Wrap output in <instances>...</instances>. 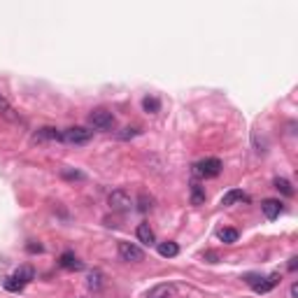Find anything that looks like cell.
I'll return each instance as SVG.
<instances>
[{
  "mask_svg": "<svg viewBox=\"0 0 298 298\" xmlns=\"http://www.w3.org/2000/svg\"><path fill=\"white\" fill-rule=\"evenodd\" d=\"M191 203L194 205H203L205 203V189L201 184H191Z\"/></svg>",
  "mask_w": 298,
  "mask_h": 298,
  "instance_id": "ac0fdd59",
  "label": "cell"
},
{
  "mask_svg": "<svg viewBox=\"0 0 298 298\" xmlns=\"http://www.w3.org/2000/svg\"><path fill=\"white\" fill-rule=\"evenodd\" d=\"M261 210H263V214H266V219H277L280 217V212H282V203L280 201H275V198H266V201L261 203Z\"/></svg>",
  "mask_w": 298,
  "mask_h": 298,
  "instance_id": "8992f818",
  "label": "cell"
},
{
  "mask_svg": "<svg viewBox=\"0 0 298 298\" xmlns=\"http://www.w3.org/2000/svg\"><path fill=\"white\" fill-rule=\"evenodd\" d=\"M142 110H145L147 114H156V112L161 110V103H158V98L147 96L145 100H142Z\"/></svg>",
  "mask_w": 298,
  "mask_h": 298,
  "instance_id": "2e32d148",
  "label": "cell"
},
{
  "mask_svg": "<svg viewBox=\"0 0 298 298\" xmlns=\"http://www.w3.org/2000/svg\"><path fill=\"white\" fill-rule=\"evenodd\" d=\"M58 266L66 268V270H82V268H84L82 266V261H79L73 252H63L61 259H58Z\"/></svg>",
  "mask_w": 298,
  "mask_h": 298,
  "instance_id": "52a82bcc",
  "label": "cell"
},
{
  "mask_svg": "<svg viewBox=\"0 0 298 298\" xmlns=\"http://www.w3.org/2000/svg\"><path fill=\"white\" fill-rule=\"evenodd\" d=\"M219 240L224 245L237 243V231H235V228H221V231H219Z\"/></svg>",
  "mask_w": 298,
  "mask_h": 298,
  "instance_id": "ffe728a7",
  "label": "cell"
},
{
  "mask_svg": "<svg viewBox=\"0 0 298 298\" xmlns=\"http://www.w3.org/2000/svg\"><path fill=\"white\" fill-rule=\"evenodd\" d=\"M138 240H140L142 245H147V247H152V245L156 243V235H154V231L149 228V224L138 226Z\"/></svg>",
  "mask_w": 298,
  "mask_h": 298,
  "instance_id": "30bf717a",
  "label": "cell"
},
{
  "mask_svg": "<svg viewBox=\"0 0 298 298\" xmlns=\"http://www.w3.org/2000/svg\"><path fill=\"white\" fill-rule=\"evenodd\" d=\"M14 277H17V280L19 282H21V284H28V282H31L33 280V277H35V270H33V268L31 266H21V268H19V270H17V273H14Z\"/></svg>",
  "mask_w": 298,
  "mask_h": 298,
  "instance_id": "5bb4252c",
  "label": "cell"
},
{
  "mask_svg": "<svg viewBox=\"0 0 298 298\" xmlns=\"http://www.w3.org/2000/svg\"><path fill=\"white\" fill-rule=\"evenodd\" d=\"M89 124H91L96 131H112L114 128V114L105 107H98L89 114Z\"/></svg>",
  "mask_w": 298,
  "mask_h": 298,
  "instance_id": "6da1fadb",
  "label": "cell"
},
{
  "mask_svg": "<svg viewBox=\"0 0 298 298\" xmlns=\"http://www.w3.org/2000/svg\"><path fill=\"white\" fill-rule=\"evenodd\" d=\"M61 175L66 177V180H84V175H82V172H77V170H75V172L73 170H63Z\"/></svg>",
  "mask_w": 298,
  "mask_h": 298,
  "instance_id": "cb8c5ba5",
  "label": "cell"
},
{
  "mask_svg": "<svg viewBox=\"0 0 298 298\" xmlns=\"http://www.w3.org/2000/svg\"><path fill=\"white\" fill-rule=\"evenodd\" d=\"M138 133H140L138 128H124L122 133H119V140H131V138H135Z\"/></svg>",
  "mask_w": 298,
  "mask_h": 298,
  "instance_id": "7402d4cb",
  "label": "cell"
},
{
  "mask_svg": "<svg viewBox=\"0 0 298 298\" xmlns=\"http://www.w3.org/2000/svg\"><path fill=\"white\" fill-rule=\"evenodd\" d=\"M277 282H280V275L273 273V275H268L263 282H254L252 286H254V291H256V293H266V291H270V289H273Z\"/></svg>",
  "mask_w": 298,
  "mask_h": 298,
  "instance_id": "ba28073f",
  "label": "cell"
},
{
  "mask_svg": "<svg viewBox=\"0 0 298 298\" xmlns=\"http://www.w3.org/2000/svg\"><path fill=\"white\" fill-rule=\"evenodd\" d=\"M275 189H277V191H282L284 196H289V198L296 194V191H293V187H291V182H289V180H284V177H277V180H275Z\"/></svg>",
  "mask_w": 298,
  "mask_h": 298,
  "instance_id": "d6986e66",
  "label": "cell"
},
{
  "mask_svg": "<svg viewBox=\"0 0 298 298\" xmlns=\"http://www.w3.org/2000/svg\"><path fill=\"white\" fill-rule=\"evenodd\" d=\"M138 210L140 212H147V210H152V198H147L145 194L140 196V205H138Z\"/></svg>",
  "mask_w": 298,
  "mask_h": 298,
  "instance_id": "603a6c76",
  "label": "cell"
},
{
  "mask_svg": "<svg viewBox=\"0 0 298 298\" xmlns=\"http://www.w3.org/2000/svg\"><path fill=\"white\" fill-rule=\"evenodd\" d=\"M3 286H5L7 291H12V293H19L21 289H24V284H21V282H19L17 277H14V275H10V277H7V280L3 282Z\"/></svg>",
  "mask_w": 298,
  "mask_h": 298,
  "instance_id": "44dd1931",
  "label": "cell"
},
{
  "mask_svg": "<svg viewBox=\"0 0 298 298\" xmlns=\"http://www.w3.org/2000/svg\"><path fill=\"white\" fill-rule=\"evenodd\" d=\"M86 284H89V289L98 291V289L103 286V273H100V270H91L89 277H86Z\"/></svg>",
  "mask_w": 298,
  "mask_h": 298,
  "instance_id": "9a60e30c",
  "label": "cell"
},
{
  "mask_svg": "<svg viewBox=\"0 0 298 298\" xmlns=\"http://www.w3.org/2000/svg\"><path fill=\"white\" fill-rule=\"evenodd\" d=\"M91 131L84 126H73V128H66L61 133V140L66 142H73V145H84V142L91 140Z\"/></svg>",
  "mask_w": 298,
  "mask_h": 298,
  "instance_id": "3957f363",
  "label": "cell"
},
{
  "mask_svg": "<svg viewBox=\"0 0 298 298\" xmlns=\"http://www.w3.org/2000/svg\"><path fill=\"white\" fill-rule=\"evenodd\" d=\"M296 266H298V259L293 256V259H289V270H296Z\"/></svg>",
  "mask_w": 298,
  "mask_h": 298,
  "instance_id": "484cf974",
  "label": "cell"
},
{
  "mask_svg": "<svg viewBox=\"0 0 298 298\" xmlns=\"http://www.w3.org/2000/svg\"><path fill=\"white\" fill-rule=\"evenodd\" d=\"M158 254L161 256H165V259H172V256H177L180 254V247H177V243H161L158 245Z\"/></svg>",
  "mask_w": 298,
  "mask_h": 298,
  "instance_id": "4fadbf2b",
  "label": "cell"
},
{
  "mask_svg": "<svg viewBox=\"0 0 298 298\" xmlns=\"http://www.w3.org/2000/svg\"><path fill=\"white\" fill-rule=\"evenodd\" d=\"M240 201H247L245 191H240V189H231V191H228V194L221 198V205H224V207H231V205H235V203H240Z\"/></svg>",
  "mask_w": 298,
  "mask_h": 298,
  "instance_id": "8fae6325",
  "label": "cell"
},
{
  "mask_svg": "<svg viewBox=\"0 0 298 298\" xmlns=\"http://www.w3.org/2000/svg\"><path fill=\"white\" fill-rule=\"evenodd\" d=\"M0 114L5 116V119H10V122H17V119H19V116L14 114L12 105L7 103V98H5V96H0Z\"/></svg>",
  "mask_w": 298,
  "mask_h": 298,
  "instance_id": "e0dca14e",
  "label": "cell"
},
{
  "mask_svg": "<svg viewBox=\"0 0 298 298\" xmlns=\"http://www.w3.org/2000/svg\"><path fill=\"white\" fill-rule=\"evenodd\" d=\"M119 256H122L124 261H128V263H140L142 259H145V252H142L138 245L122 240V243H119Z\"/></svg>",
  "mask_w": 298,
  "mask_h": 298,
  "instance_id": "277c9868",
  "label": "cell"
},
{
  "mask_svg": "<svg viewBox=\"0 0 298 298\" xmlns=\"http://www.w3.org/2000/svg\"><path fill=\"white\" fill-rule=\"evenodd\" d=\"M107 205L114 210V212H128L131 207H133V198L128 191L124 189H114L110 196H107Z\"/></svg>",
  "mask_w": 298,
  "mask_h": 298,
  "instance_id": "7a4b0ae2",
  "label": "cell"
},
{
  "mask_svg": "<svg viewBox=\"0 0 298 298\" xmlns=\"http://www.w3.org/2000/svg\"><path fill=\"white\" fill-rule=\"evenodd\" d=\"M35 142H42V140H61V133L56 131V128H51V126H44V128H40L35 135Z\"/></svg>",
  "mask_w": 298,
  "mask_h": 298,
  "instance_id": "7c38bea8",
  "label": "cell"
},
{
  "mask_svg": "<svg viewBox=\"0 0 298 298\" xmlns=\"http://www.w3.org/2000/svg\"><path fill=\"white\" fill-rule=\"evenodd\" d=\"M172 293H175L172 284H156L154 289H149L147 298H172Z\"/></svg>",
  "mask_w": 298,
  "mask_h": 298,
  "instance_id": "9c48e42d",
  "label": "cell"
},
{
  "mask_svg": "<svg viewBox=\"0 0 298 298\" xmlns=\"http://www.w3.org/2000/svg\"><path fill=\"white\" fill-rule=\"evenodd\" d=\"M26 250H28V252H31V254H35V252H37V254H40V252H42L44 250V247H42V245H40V243H31V245H28V247H26Z\"/></svg>",
  "mask_w": 298,
  "mask_h": 298,
  "instance_id": "d4e9b609",
  "label": "cell"
},
{
  "mask_svg": "<svg viewBox=\"0 0 298 298\" xmlns=\"http://www.w3.org/2000/svg\"><path fill=\"white\" fill-rule=\"evenodd\" d=\"M194 168L201 177H217L221 172V161L219 158H205L201 163H196Z\"/></svg>",
  "mask_w": 298,
  "mask_h": 298,
  "instance_id": "5b68a950",
  "label": "cell"
}]
</instances>
